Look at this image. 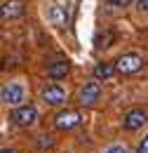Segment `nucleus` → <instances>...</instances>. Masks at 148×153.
Wrapping results in <instances>:
<instances>
[{"instance_id": "16", "label": "nucleus", "mask_w": 148, "mask_h": 153, "mask_svg": "<svg viewBox=\"0 0 148 153\" xmlns=\"http://www.w3.org/2000/svg\"><path fill=\"white\" fill-rule=\"evenodd\" d=\"M132 0H111V5H115V7H125V5H130Z\"/></svg>"}, {"instance_id": "10", "label": "nucleus", "mask_w": 148, "mask_h": 153, "mask_svg": "<svg viewBox=\"0 0 148 153\" xmlns=\"http://www.w3.org/2000/svg\"><path fill=\"white\" fill-rule=\"evenodd\" d=\"M118 71H115V64L111 61H99L96 66H94V78L96 80H111Z\"/></svg>"}, {"instance_id": "8", "label": "nucleus", "mask_w": 148, "mask_h": 153, "mask_svg": "<svg viewBox=\"0 0 148 153\" xmlns=\"http://www.w3.org/2000/svg\"><path fill=\"white\" fill-rule=\"evenodd\" d=\"M24 2L21 0H5L2 2V7H0V17L2 21H10V19H19L21 14H24Z\"/></svg>"}, {"instance_id": "15", "label": "nucleus", "mask_w": 148, "mask_h": 153, "mask_svg": "<svg viewBox=\"0 0 148 153\" xmlns=\"http://www.w3.org/2000/svg\"><path fill=\"white\" fill-rule=\"evenodd\" d=\"M106 153H130V151H127L125 146H111V149H108Z\"/></svg>"}, {"instance_id": "17", "label": "nucleus", "mask_w": 148, "mask_h": 153, "mask_svg": "<svg viewBox=\"0 0 148 153\" xmlns=\"http://www.w3.org/2000/svg\"><path fill=\"white\" fill-rule=\"evenodd\" d=\"M139 10H141V12H148V0H139Z\"/></svg>"}, {"instance_id": "3", "label": "nucleus", "mask_w": 148, "mask_h": 153, "mask_svg": "<svg viewBox=\"0 0 148 153\" xmlns=\"http://www.w3.org/2000/svg\"><path fill=\"white\" fill-rule=\"evenodd\" d=\"M2 104L5 106H14V108H19V106H24V99H26V90L21 87V85H17V82H10V85H5L2 87Z\"/></svg>"}, {"instance_id": "4", "label": "nucleus", "mask_w": 148, "mask_h": 153, "mask_svg": "<svg viewBox=\"0 0 148 153\" xmlns=\"http://www.w3.org/2000/svg\"><path fill=\"white\" fill-rule=\"evenodd\" d=\"M80 113L75 111V108H64V111H59L54 115V125L56 130H61V132H66V130H73L75 125H80Z\"/></svg>"}, {"instance_id": "6", "label": "nucleus", "mask_w": 148, "mask_h": 153, "mask_svg": "<svg viewBox=\"0 0 148 153\" xmlns=\"http://www.w3.org/2000/svg\"><path fill=\"white\" fill-rule=\"evenodd\" d=\"M101 99V85L94 80V82H87L82 90H80V94H78V101L82 104V106H94L96 101Z\"/></svg>"}, {"instance_id": "5", "label": "nucleus", "mask_w": 148, "mask_h": 153, "mask_svg": "<svg viewBox=\"0 0 148 153\" xmlns=\"http://www.w3.org/2000/svg\"><path fill=\"white\" fill-rule=\"evenodd\" d=\"M146 120H148V113L144 108H132V111H127L122 115V127L127 132H134V130H141L146 125Z\"/></svg>"}, {"instance_id": "12", "label": "nucleus", "mask_w": 148, "mask_h": 153, "mask_svg": "<svg viewBox=\"0 0 148 153\" xmlns=\"http://www.w3.org/2000/svg\"><path fill=\"white\" fill-rule=\"evenodd\" d=\"M111 40H113V33L111 31H104V33L96 36V47H99V50H101V47H108V45H113Z\"/></svg>"}, {"instance_id": "13", "label": "nucleus", "mask_w": 148, "mask_h": 153, "mask_svg": "<svg viewBox=\"0 0 148 153\" xmlns=\"http://www.w3.org/2000/svg\"><path fill=\"white\" fill-rule=\"evenodd\" d=\"M54 146V139H52V134H40L38 137V149H52Z\"/></svg>"}, {"instance_id": "1", "label": "nucleus", "mask_w": 148, "mask_h": 153, "mask_svg": "<svg viewBox=\"0 0 148 153\" xmlns=\"http://www.w3.org/2000/svg\"><path fill=\"white\" fill-rule=\"evenodd\" d=\"M113 64H115V71H118L120 76H132V73L141 71V66H144V57L136 54V52H125V54H120V57L115 59Z\"/></svg>"}, {"instance_id": "18", "label": "nucleus", "mask_w": 148, "mask_h": 153, "mask_svg": "<svg viewBox=\"0 0 148 153\" xmlns=\"http://www.w3.org/2000/svg\"><path fill=\"white\" fill-rule=\"evenodd\" d=\"M0 153H19V151H17V149H2Z\"/></svg>"}, {"instance_id": "11", "label": "nucleus", "mask_w": 148, "mask_h": 153, "mask_svg": "<svg viewBox=\"0 0 148 153\" xmlns=\"http://www.w3.org/2000/svg\"><path fill=\"white\" fill-rule=\"evenodd\" d=\"M50 19L54 26H66V21H68V12L61 7V5H52L50 7Z\"/></svg>"}, {"instance_id": "7", "label": "nucleus", "mask_w": 148, "mask_h": 153, "mask_svg": "<svg viewBox=\"0 0 148 153\" xmlns=\"http://www.w3.org/2000/svg\"><path fill=\"white\" fill-rule=\"evenodd\" d=\"M42 101L45 104H50V106H61V104H66V90L61 87V85H47L45 90H42Z\"/></svg>"}, {"instance_id": "9", "label": "nucleus", "mask_w": 148, "mask_h": 153, "mask_svg": "<svg viewBox=\"0 0 148 153\" xmlns=\"http://www.w3.org/2000/svg\"><path fill=\"white\" fill-rule=\"evenodd\" d=\"M68 73H71V61L68 59H54L47 66V76L52 78V80H61V78H66Z\"/></svg>"}, {"instance_id": "2", "label": "nucleus", "mask_w": 148, "mask_h": 153, "mask_svg": "<svg viewBox=\"0 0 148 153\" xmlns=\"http://www.w3.org/2000/svg\"><path fill=\"white\" fill-rule=\"evenodd\" d=\"M10 120H12L17 127H31L38 120V108L33 104H24V106H19V108H14V111L10 113Z\"/></svg>"}, {"instance_id": "14", "label": "nucleus", "mask_w": 148, "mask_h": 153, "mask_svg": "<svg viewBox=\"0 0 148 153\" xmlns=\"http://www.w3.org/2000/svg\"><path fill=\"white\" fill-rule=\"evenodd\" d=\"M136 153H148V137H144V139H141V144L136 146Z\"/></svg>"}]
</instances>
